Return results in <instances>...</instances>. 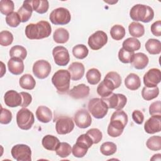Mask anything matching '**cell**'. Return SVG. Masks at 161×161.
<instances>
[{
    "instance_id": "cell-1",
    "label": "cell",
    "mask_w": 161,
    "mask_h": 161,
    "mask_svg": "<svg viewBox=\"0 0 161 161\" xmlns=\"http://www.w3.org/2000/svg\"><path fill=\"white\" fill-rule=\"evenodd\" d=\"M128 120V115L125 111L122 110L114 111L111 115L110 123L108 126V134L111 137L119 136L123 133Z\"/></svg>"
},
{
    "instance_id": "cell-2",
    "label": "cell",
    "mask_w": 161,
    "mask_h": 161,
    "mask_svg": "<svg viewBox=\"0 0 161 161\" xmlns=\"http://www.w3.org/2000/svg\"><path fill=\"white\" fill-rule=\"evenodd\" d=\"M52 32L50 24L47 21L30 23L25 28V35L30 40H40L48 37Z\"/></svg>"
},
{
    "instance_id": "cell-3",
    "label": "cell",
    "mask_w": 161,
    "mask_h": 161,
    "mask_svg": "<svg viewBox=\"0 0 161 161\" xmlns=\"http://www.w3.org/2000/svg\"><path fill=\"white\" fill-rule=\"evenodd\" d=\"M130 16L135 22L140 21L143 23H148L153 19L154 12L151 7L145 4H138L131 8Z\"/></svg>"
},
{
    "instance_id": "cell-4",
    "label": "cell",
    "mask_w": 161,
    "mask_h": 161,
    "mask_svg": "<svg viewBox=\"0 0 161 161\" xmlns=\"http://www.w3.org/2000/svg\"><path fill=\"white\" fill-rule=\"evenodd\" d=\"M70 79L68 70L60 69L54 73L52 77V82L58 92L64 93L69 89Z\"/></svg>"
},
{
    "instance_id": "cell-5",
    "label": "cell",
    "mask_w": 161,
    "mask_h": 161,
    "mask_svg": "<svg viewBox=\"0 0 161 161\" xmlns=\"http://www.w3.org/2000/svg\"><path fill=\"white\" fill-rule=\"evenodd\" d=\"M88 110L95 118L102 119L108 113V108L101 98L95 97L89 100Z\"/></svg>"
},
{
    "instance_id": "cell-6",
    "label": "cell",
    "mask_w": 161,
    "mask_h": 161,
    "mask_svg": "<svg viewBox=\"0 0 161 161\" xmlns=\"http://www.w3.org/2000/svg\"><path fill=\"white\" fill-rule=\"evenodd\" d=\"M35 118L33 113L26 108H22L16 114L18 126L23 130H28L33 126Z\"/></svg>"
},
{
    "instance_id": "cell-7",
    "label": "cell",
    "mask_w": 161,
    "mask_h": 161,
    "mask_svg": "<svg viewBox=\"0 0 161 161\" xmlns=\"http://www.w3.org/2000/svg\"><path fill=\"white\" fill-rule=\"evenodd\" d=\"M49 19L53 25H65L70 22L71 15L67 9L60 7L53 9L50 13Z\"/></svg>"
},
{
    "instance_id": "cell-8",
    "label": "cell",
    "mask_w": 161,
    "mask_h": 161,
    "mask_svg": "<svg viewBox=\"0 0 161 161\" xmlns=\"http://www.w3.org/2000/svg\"><path fill=\"white\" fill-rule=\"evenodd\" d=\"M108 109H114L116 111L121 110L126 104L127 98L123 94L112 92L107 97H101Z\"/></svg>"
},
{
    "instance_id": "cell-9",
    "label": "cell",
    "mask_w": 161,
    "mask_h": 161,
    "mask_svg": "<svg viewBox=\"0 0 161 161\" xmlns=\"http://www.w3.org/2000/svg\"><path fill=\"white\" fill-rule=\"evenodd\" d=\"M11 155L17 161H31V150L29 146L25 144H17L11 150Z\"/></svg>"
},
{
    "instance_id": "cell-10",
    "label": "cell",
    "mask_w": 161,
    "mask_h": 161,
    "mask_svg": "<svg viewBox=\"0 0 161 161\" xmlns=\"http://www.w3.org/2000/svg\"><path fill=\"white\" fill-rule=\"evenodd\" d=\"M108 42L107 34L103 31H96L88 38V45L94 50H97L103 47Z\"/></svg>"
},
{
    "instance_id": "cell-11",
    "label": "cell",
    "mask_w": 161,
    "mask_h": 161,
    "mask_svg": "<svg viewBox=\"0 0 161 161\" xmlns=\"http://www.w3.org/2000/svg\"><path fill=\"white\" fill-rule=\"evenodd\" d=\"M51 72V65L45 60H38L33 65V73L38 79L47 78Z\"/></svg>"
},
{
    "instance_id": "cell-12",
    "label": "cell",
    "mask_w": 161,
    "mask_h": 161,
    "mask_svg": "<svg viewBox=\"0 0 161 161\" xmlns=\"http://www.w3.org/2000/svg\"><path fill=\"white\" fill-rule=\"evenodd\" d=\"M55 63L58 66L67 65L70 60V55L68 50L63 46H57L52 50Z\"/></svg>"
},
{
    "instance_id": "cell-13",
    "label": "cell",
    "mask_w": 161,
    "mask_h": 161,
    "mask_svg": "<svg viewBox=\"0 0 161 161\" xmlns=\"http://www.w3.org/2000/svg\"><path fill=\"white\" fill-rule=\"evenodd\" d=\"M74 128V123L70 117L62 116L59 118L55 123V130L59 135H66L70 133Z\"/></svg>"
},
{
    "instance_id": "cell-14",
    "label": "cell",
    "mask_w": 161,
    "mask_h": 161,
    "mask_svg": "<svg viewBox=\"0 0 161 161\" xmlns=\"http://www.w3.org/2000/svg\"><path fill=\"white\" fill-rule=\"evenodd\" d=\"M74 121L78 128H86L91 126L92 118L88 111L86 109H80L75 113Z\"/></svg>"
},
{
    "instance_id": "cell-15",
    "label": "cell",
    "mask_w": 161,
    "mask_h": 161,
    "mask_svg": "<svg viewBox=\"0 0 161 161\" xmlns=\"http://www.w3.org/2000/svg\"><path fill=\"white\" fill-rule=\"evenodd\" d=\"M161 80V72L160 69L152 68L149 69L143 76V83L146 87H156Z\"/></svg>"
},
{
    "instance_id": "cell-16",
    "label": "cell",
    "mask_w": 161,
    "mask_h": 161,
    "mask_svg": "<svg viewBox=\"0 0 161 161\" xmlns=\"http://www.w3.org/2000/svg\"><path fill=\"white\" fill-rule=\"evenodd\" d=\"M144 130L148 134H154L161 131V115H153L148 119L145 125Z\"/></svg>"
},
{
    "instance_id": "cell-17",
    "label": "cell",
    "mask_w": 161,
    "mask_h": 161,
    "mask_svg": "<svg viewBox=\"0 0 161 161\" xmlns=\"http://www.w3.org/2000/svg\"><path fill=\"white\" fill-rule=\"evenodd\" d=\"M4 101L6 106L11 108H15L21 106L23 99L20 93L14 90H9L4 94Z\"/></svg>"
},
{
    "instance_id": "cell-18",
    "label": "cell",
    "mask_w": 161,
    "mask_h": 161,
    "mask_svg": "<svg viewBox=\"0 0 161 161\" xmlns=\"http://www.w3.org/2000/svg\"><path fill=\"white\" fill-rule=\"evenodd\" d=\"M103 82L106 87L113 91V90L118 88L121 86V78L118 73L111 71L106 75Z\"/></svg>"
},
{
    "instance_id": "cell-19",
    "label": "cell",
    "mask_w": 161,
    "mask_h": 161,
    "mask_svg": "<svg viewBox=\"0 0 161 161\" xmlns=\"http://www.w3.org/2000/svg\"><path fill=\"white\" fill-rule=\"evenodd\" d=\"M68 71L70 74L72 80H79L82 78L85 72L83 64L78 62H72L68 67Z\"/></svg>"
},
{
    "instance_id": "cell-20",
    "label": "cell",
    "mask_w": 161,
    "mask_h": 161,
    "mask_svg": "<svg viewBox=\"0 0 161 161\" xmlns=\"http://www.w3.org/2000/svg\"><path fill=\"white\" fill-rule=\"evenodd\" d=\"M90 88L84 84L74 86L69 91V95L74 99H80L87 97L89 94Z\"/></svg>"
},
{
    "instance_id": "cell-21",
    "label": "cell",
    "mask_w": 161,
    "mask_h": 161,
    "mask_svg": "<svg viewBox=\"0 0 161 161\" xmlns=\"http://www.w3.org/2000/svg\"><path fill=\"white\" fill-rule=\"evenodd\" d=\"M9 72L14 75H20L24 71V63L23 60L18 58H11L8 62Z\"/></svg>"
},
{
    "instance_id": "cell-22",
    "label": "cell",
    "mask_w": 161,
    "mask_h": 161,
    "mask_svg": "<svg viewBox=\"0 0 161 161\" xmlns=\"http://www.w3.org/2000/svg\"><path fill=\"white\" fill-rule=\"evenodd\" d=\"M149 62L148 57L145 53L142 52L136 53L131 62V65L136 69L142 70L145 69Z\"/></svg>"
},
{
    "instance_id": "cell-23",
    "label": "cell",
    "mask_w": 161,
    "mask_h": 161,
    "mask_svg": "<svg viewBox=\"0 0 161 161\" xmlns=\"http://www.w3.org/2000/svg\"><path fill=\"white\" fill-rule=\"evenodd\" d=\"M33 9L30 3V0L25 1L21 7L18 10V14H19L21 21L23 23L28 21L31 16Z\"/></svg>"
},
{
    "instance_id": "cell-24",
    "label": "cell",
    "mask_w": 161,
    "mask_h": 161,
    "mask_svg": "<svg viewBox=\"0 0 161 161\" xmlns=\"http://www.w3.org/2000/svg\"><path fill=\"white\" fill-rule=\"evenodd\" d=\"M35 114L38 120L43 123H48L52 119V111L45 106H38L36 110Z\"/></svg>"
},
{
    "instance_id": "cell-25",
    "label": "cell",
    "mask_w": 161,
    "mask_h": 161,
    "mask_svg": "<svg viewBox=\"0 0 161 161\" xmlns=\"http://www.w3.org/2000/svg\"><path fill=\"white\" fill-rule=\"evenodd\" d=\"M125 85L128 89L135 91L141 86V80L137 74L130 73L125 79Z\"/></svg>"
},
{
    "instance_id": "cell-26",
    "label": "cell",
    "mask_w": 161,
    "mask_h": 161,
    "mask_svg": "<svg viewBox=\"0 0 161 161\" xmlns=\"http://www.w3.org/2000/svg\"><path fill=\"white\" fill-rule=\"evenodd\" d=\"M44 148L50 151H55L57 148L60 141L56 136L51 135H45L42 141Z\"/></svg>"
},
{
    "instance_id": "cell-27",
    "label": "cell",
    "mask_w": 161,
    "mask_h": 161,
    "mask_svg": "<svg viewBox=\"0 0 161 161\" xmlns=\"http://www.w3.org/2000/svg\"><path fill=\"white\" fill-rule=\"evenodd\" d=\"M146 50L151 55H157L161 52V42L155 38H150L145 43Z\"/></svg>"
},
{
    "instance_id": "cell-28",
    "label": "cell",
    "mask_w": 161,
    "mask_h": 161,
    "mask_svg": "<svg viewBox=\"0 0 161 161\" xmlns=\"http://www.w3.org/2000/svg\"><path fill=\"white\" fill-rule=\"evenodd\" d=\"M19 84L20 87L24 89L32 90L35 87L36 81L31 74H25L20 77Z\"/></svg>"
},
{
    "instance_id": "cell-29",
    "label": "cell",
    "mask_w": 161,
    "mask_h": 161,
    "mask_svg": "<svg viewBox=\"0 0 161 161\" xmlns=\"http://www.w3.org/2000/svg\"><path fill=\"white\" fill-rule=\"evenodd\" d=\"M123 47L125 50L134 52L136 50H138L141 47V43L136 38H128L126 39L122 43Z\"/></svg>"
},
{
    "instance_id": "cell-30",
    "label": "cell",
    "mask_w": 161,
    "mask_h": 161,
    "mask_svg": "<svg viewBox=\"0 0 161 161\" xmlns=\"http://www.w3.org/2000/svg\"><path fill=\"white\" fill-rule=\"evenodd\" d=\"M53 38L57 43H65L69 39V33L64 28H57L53 33Z\"/></svg>"
},
{
    "instance_id": "cell-31",
    "label": "cell",
    "mask_w": 161,
    "mask_h": 161,
    "mask_svg": "<svg viewBox=\"0 0 161 161\" xmlns=\"http://www.w3.org/2000/svg\"><path fill=\"white\" fill-rule=\"evenodd\" d=\"M33 11L39 14L45 13L49 8L48 1L47 0H30Z\"/></svg>"
},
{
    "instance_id": "cell-32",
    "label": "cell",
    "mask_w": 161,
    "mask_h": 161,
    "mask_svg": "<svg viewBox=\"0 0 161 161\" xmlns=\"http://www.w3.org/2000/svg\"><path fill=\"white\" fill-rule=\"evenodd\" d=\"M128 31L131 36L139 38L142 36L145 33V28L143 25L138 22H131L128 26Z\"/></svg>"
},
{
    "instance_id": "cell-33",
    "label": "cell",
    "mask_w": 161,
    "mask_h": 161,
    "mask_svg": "<svg viewBox=\"0 0 161 161\" xmlns=\"http://www.w3.org/2000/svg\"><path fill=\"white\" fill-rule=\"evenodd\" d=\"M86 77L89 84L91 85H96L101 80V74L98 69L92 68L87 70Z\"/></svg>"
},
{
    "instance_id": "cell-34",
    "label": "cell",
    "mask_w": 161,
    "mask_h": 161,
    "mask_svg": "<svg viewBox=\"0 0 161 161\" xmlns=\"http://www.w3.org/2000/svg\"><path fill=\"white\" fill-rule=\"evenodd\" d=\"M159 94V89L157 86L148 87L145 86L142 91V97L146 101H150L156 98Z\"/></svg>"
},
{
    "instance_id": "cell-35",
    "label": "cell",
    "mask_w": 161,
    "mask_h": 161,
    "mask_svg": "<svg viewBox=\"0 0 161 161\" xmlns=\"http://www.w3.org/2000/svg\"><path fill=\"white\" fill-rule=\"evenodd\" d=\"M26 55L27 51L26 48L21 45L13 46L9 50V56L11 58H18L23 60Z\"/></svg>"
},
{
    "instance_id": "cell-36",
    "label": "cell",
    "mask_w": 161,
    "mask_h": 161,
    "mask_svg": "<svg viewBox=\"0 0 161 161\" xmlns=\"http://www.w3.org/2000/svg\"><path fill=\"white\" fill-rule=\"evenodd\" d=\"M125 28L120 25L113 26L110 30V35L113 39L115 40H121L125 35Z\"/></svg>"
},
{
    "instance_id": "cell-37",
    "label": "cell",
    "mask_w": 161,
    "mask_h": 161,
    "mask_svg": "<svg viewBox=\"0 0 161 161\" xmlns=\"http://www.w3.org/2000/svg\"><path fill=\"white\" fill-rule=\"evenodd\" d=\"M89 53V50L87 47L83 44H79L74 46L72 48L73 55L78 59L85 58Z\"/></svg>"
},
{
    "instance_id": "cell-38",
    "label": "cell",
    "mask_w": 161,
    "mask_h": 161,
    "mask_svg": "<svg viewBox=\"0 0 161 161\" xmlns=\"http://www.w3.org/2000/svg\"><path fill=\"white\" fill-rule=\"evenodd\" d=\"M116 145L111 142H106L100 147L101 153L105 156L112 155L116 153Z\"/></svg>"
},
{
    "instance_id": "cell-39",
    "label": "cell",
    "mask_w": 161,
    "mask_h": 161,
    "mask_svg": "<svg viewBox=\"0 0 161 161\" xmlns=\"http://www.w3.org/2000/svg\"><path fill=\"white\" fill-rule=\"evenodd\" d=\"M56 154L62 158L68 157L72 152L71 146L67 142H60L55 150Z\"/></svg>"
},
{
    "instance_id": "cell-40",
    "label": "cell",
    "mask_w": 161,
    "mask_h": 161,
    "mask_svg": "<svg viewBox=\"0 0 161 161\" xmlns=\"http://www.w3.org/2000/svg\"><path fill=\"white\" fill-rule=\"evenodd\" d=\"M146 145L152 151L160 150L161 149V137L160 136L150 137L146 142Z\"/></svg>"
},
{
    "instance_id": "cell-41",
    "label": "cell",
    "mask_w": 161,
    "mask_h": 161,
    "mask_svg": "<svg viewBox=\"0 0 161 161\" xmlns=\"http://www.w3.org/2000/svg\"><path fill=\"white\" fill-rule=\"evenodd\" d=\"M14 8V3L11 0H1L0 1V11L3 14L8 15L13 12Z\"/></svg>"
},
{
    "instance_id": "cell-42",
    "label": "cell",
    "mask_w": 161,
    "mask_h": 161,
    "mask_svg": "<svg viewBox=\"0 0 161 161\" xmlns=\"http://www.w3.org/2000/svg\"><path fill=\"white\" fill-rule=\"evenodd\" d=\"M6 22L11 27H17L21 22L20 17L17 12H12L6 16Z\"/></svg>"
},
{
    "instance_id": "cell-43",
    "label": "cell",
    "mask_w": 161,
    "mask_h": 161,
    "mask_svg": "<svg viewBox=\"0 0 161 161\" xmlns=\"http://www.w3.org/2000/svg\"><path fill=\"white\" fill-rule=\"evenodd\" d=\"M134 55V52H128L125 50L123 48H121L119 49L118 52V58L121 62L124 64H128L131 62Z\"/></svg>"
},
{
    "instance_id": "cell-44",
    "label": "cell",
    "mask_w": 161,
    "mask_h": 161,
    "mask_svg": "<svg viewBox=\"0 0 161 161\" xmlns=\"http://www.w3.org/2000/svg\"><path fill=\"white\" fill-rule=\"evenodd\" d=\"M13 41V34L6 30L1 31L0 33V44L2 46L6 47L10 45Z\"/></svg>"
},
{
    "instance_id": "cell-45",
    "label": "cell",
    "mask_w": 161,
    "mask_h": 161,
    "mask_svg": "<svg viewBox=\"0 0 161 161\" xmlns=\"http://www.w3.org/2000/svg\"><path fill=\"white\" fill-rule=\"evenodd\" d=\"M76 144L80 145L87 149H89L93 144V142L92 139L90 138V136L86 134L80 135L76 140Z\"/></svg>"
},
{
    "instance_id": "cell-46",
    "label": "cell",
    "mask_w": 161,
    "mask_h": 161,
    "mask_svg": "<svg viewBox=\"0 0 161 161\" xmlns=\"http://www.w3.org/2000/svg\"><path fill=\"white\" fill-rule=\"evenodd\" d=\"M86 134L88 135L93 142V144H97L101 142L103 138L102 132L97 128H91Z\"/></svg>"
},
{
    "instance_id": "cell-47",
    "label": "cell",
    "mask_w": 161,
    "mask_h": 161,
    "mask_svg": "<svg viewBox=\"0 0 161 161\" xmlns=\"http://www.w3.org/2000/svg\"><path fill=\"white\" fill-rule=\"evenodd\" d=\"M1 111L0 116V123L4 125L9 124L12 120V113L9 109L3 108L2 106H1Z\"/></svg>"
},
{
    "instance_id": "cell-48",
    "label": "cell",
    "mask_w": 161,
    "mask_h": 161,
    "mask_svg": "<svg viewBox=\"0 0 161 161\" xmlns=\"http://www.w3.org/2000/svg\"><path fill=\"white\" fill-rule=\"evenodd\" d=\"M88 149L75 143L72 148V153L73 155L77 158H82L86 155Z\"/></svg>"
},
{
    "instance_id": "cell-49",
    "label": "cell",
    "mask_w": 161,
    "mask_h": 161,
    "mask_svg": "<svg viewBox=\"0 0 161 161\" xmlns=\"http://www.w3.org/2000/svg\"><path fill=\"white\" fill-rule=\"evenodd\" d=\"M97 92L99 96H101V97H104L111 94L113 92V91L110 90L108 87H107L102 81L97 87Z\"/></svg>"
},
{
    "instance_id": "cell-50",
    "label": "cell",
    "mask_w": 161,
    "mask_h": 161,
    "mask_svg": "<svg viewBox=\"0 0 161 161\" xmlns=\"http://www.w3.org/2000/svg\"><path fill=\"white\" fill-rule=\"evenodd\" d=\"M161 103L160 101H157L152 103L149 107V113L151 116L153 115H161L160 110Z\"/></svg>"
},
{
    "instance_id": "cell-51",
    "label": "cell",
    "mask_w": 161,
    "mask_h": 161,
    "mask_svg": "<svg viewBox=\"0 0 161 161\" xmlns=\"http://www.w3.org/2000/svg\"><path fill=\"white\" fill-rule=\"evenodd\" d=\"M132 119L136 124L141 125L143 122L144 115L141 111L135 110L132 113Z\"/></svg>"
},
{
    "instance_id": "cell-52",
    "label": "cell",
    "mask_w": 161,
    "mask_h": 161,
    "mask_svg": "<svg viewBox=\"0 0 161 161\" xmlns=\"http://www.w3.org/2000/svg\"><path fill=\"white\" fill-rule=\"evenodd\" d=\"M151 31L154 36H160L161 35V21L158 20L151 25Z\"/></svg>"
},
{
    "instance_id": "cell-53",
    "label": "cell",
    "mask_w": 161,
    "mask_h": 161,
    "mask_svg": "<svg viewBox=\"0 0 161 161\" xmlns=\"http://www.w3.org/2000/svg\"><path fill=\"white\" fill-rule=\"evenodd\" d=\"M20 94L22 96V99H23L21 106L23 108H26L28 106L32 101V97L31 94L26 92H21Z\"/></svg>"
},
{
    "instance_id": "cell-54",
    "label": "cell",
    "mask_w": 161,
    "mask_h": 161,
    "mask_svg": "<svg viewBox=\"0 0 161 161\" xmlns=\"http://www.w3.org/2000/svg\"><path fill=\"white\" fill-rule=\"evenodd\" d=\"M160 156L161 154L160 153H157V154H155L153 155V157L150 158L151 160H160Z\"/></svg>"
}]
</instances>
